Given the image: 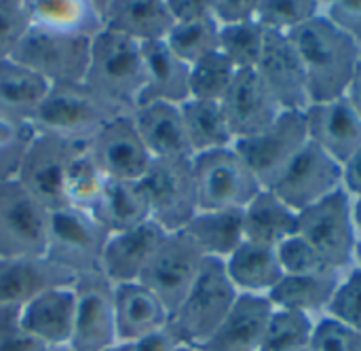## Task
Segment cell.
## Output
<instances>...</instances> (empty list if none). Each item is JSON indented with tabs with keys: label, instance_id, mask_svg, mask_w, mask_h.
Listing matches in <instances>:
<instances>
[{
	"label": "cell",
	"instance_id": "cell-22",
	"mask_svg": "<svg viewBox=\"0 0 361 351\" xmlns=\"http://www.w3.org/2000/svg\"><path fill=\"white\" fill-rule=\"evenodd\" d=\"M102 30L116 32L140 44L165 40L173 19L165 0H95Z\"/></svg>",
	"mask_w": 361,
	"mask_h": 351
},
{
	"label": "cell",
	"instance_id": "cell-9",
	"mask_svg": "<svg viewBox=\"0 0 361 351\" xmlns=\"http://www.w3.org/2000/svg\"><path fill=\"white\" fill-rule=\"evenodd\" d=\"M150 203V220L163 231H182L199 212L192 159H152L140 180Z\"/></svg>",
	"mask_w": 361,
	"mask_h": 351
},
{
	"label": "cell",
	"instance_id": "cell-1",
	"mask_svg": "<svg viewBox=\"0 0 361 351\" xmlns=\"http://www.w3.org/2000/svg\"><path fill=\"white\" fill-rule=\"evenodd\" d=\"M288 36L305 66L311 104L345 97L360 66L361 44L338 30L324 13Z\"/></svg>",
	"mask_w": 361,
	"mask_h": 351
},
{
	"label": "cell",
	"instance_id": "cell-47",
	"mask_svg": "<svg viewBox=\"0 0 361 351\" xmlns=\"http://www.w3.org/2000/svg\"><path fill=\"white\" fill-rule=\"evenodd\" d=\"M0 351H47L19 322V307L0 309Z\"/></svg>",
	"mask_w": 361,
	"mask_h": 351
},
{
	"label": "cell",
	"instance_id": "cell-27",
	"mask_svg": "<svg viewBox=\"0 0 361 351\" xmlns=\"http://www.w3.org/2000/svg\"><path fill=\"white\" fill-rule=\"evenodd\" d=\"M142 57H144L146 83L137 106L148 102H167L180 106L190 97L188 93L190 66L184 64L180 57H176L165 44V40L144 42Z\"/></svg>",
	"mask_w": 361,
	"mask_h": 351
},
{
	"label": "cell",
	"instance_id": "cell-13",
	"mask_svg": "<svg viewBox=\"0 0 361 351\" xmlns=\"http://www.w3.org/2000/svg\"><path fill=\"white\" fill-rule=\"evenodd\" d=\"M85 144H74L63 138L34 131L19 161L15 180L49 212L66 206L63 182L72 155Z\"/></svg>",
	"mask_w": 361,
	"mask_h": 351
},
{
	"label": "cell",
	"instance_id": "cell-39",
	"mask_svg": "<svg viewBox=\"0 0 361 351\" xmlns=\"http://www.w3.org/2000/svg\"><path fill=\"white\" fill-rule=\"evenodd\" d=\"M237 68L220 53H209L190 66L188 93L192 100L220 102L237 76Z\"/></svg>",
	"mask_w": 361,
	"mask_h": 351
},
{
	"label": "cell",
	"instance_id": "cell-46",
	"mask_svg": "<svg viewBox=\"0 0 361 351\" xmlns=\"http://www.w3.org/2000/svg\"><path fill=\"white\" fill-rule=\"evenodd\" d=\"M30 25L32 19L25 0H0V57L13 53Z\"/></svg>",
	"mask_w": 361,
	"mask_h": 351
},
{
	"label": "cell",
	"instance_id": "cell-54",
	"mask_svg": "<svg viewBox=\"0 0 361 351\" xmlns=\"http://www.w3.org/2000/svg\"><path fill=\"white\" fill-rule=\"evenodd\" d=\"M353 220H355V227H357L361 237V197L353 199Z\"/></svg>",
	"mask_w": 361,
	"mask_h": 351
},
{
	"label": "cell",
	"instance_id": "cell-38",
	"mask_svg": "<svg viewBox=\"0 0 361 351\" xmlns=\"http://www.w3.org/2000/svg\"><path fill=\"white\" fill-rule=\"evenodd\" d=\"M315 320L290 311L273 307V314L267 322V331L258 351H300L311 345Z\"/></svg>",
	"mask_w": 361,
	"mask_h": 351
},
{
	"label": "cell",
	"instance_id": "cell-35",
	"mask_svg": "<svg viewBox=\"0 0 361 351\" xmlns=\"http://www.w3.org/2000/svg\"><path fill=\"white\" fill-rule=\"evenodd\" d=\"M180 112H182V121H184L192 157L233 146L235 140L231 136L220 102L188 97L184 104H180Z\"/></svg>",
	"mask_w": 361,
	"mask_h": 351
},
{
	"label": "cell",
	"instance_id": "cell-58",
	"mask_svg": "<svg viewBox=\"0 0 361 351\" xmlns=\"http://www.w3.org/2000/svg\"><path fill=\"white\" fill-rule=\"evenodd\" d=\"M300 351H313V350H311V345H309V347H307V350H300Z\"/></svg>",
	"mask_w": 361,
	"mask_h": 351
},
{
	"label": "cell",
	"instance_id": "cell-23",
	"mask_svg": "<svg viewBox=\"0 0 361 351\" xmlns=\"http://www.w3.org/2000/svg\"><path fill=\"white\" fill-rule=\"evenodd\" d=\"M76 275L44 256L0 258V309L21 307L36 295L74 284Z\"/></svg>",
	"mask_w": 361,
	"mask_h": 351
},
{
	"label": "cell",
	"instance_id": "cell-51",
	"mask_svg": "<svg viewBox=\"0 0 361 351\" xmlns=\"http://www.w3.org/2000/svg\"><path fill=\"white\" fill-rule=\"evenodd\" d=\"M173 23L212 17V0H165Z\"/></svg>",
	"mask_w": 361,
	"mask_h": 351
},
{
	"label": "cell",
	"instance_id": "cell-45",
	"mask_svg": "<svg viewBox=\"0 0 361 351\" xmlns=\"http://www.w3.org/2000/svg\"><path fill=\"white\" fill-rule=\"evenodd\" d=\"M313 351H361V333L330 318L322 316L315 320L313 337H311Z\"/></svg>",
	"mask_w": 361,
	"mask_h": 351
},
{
	"label": "cell",
	"instance_id": "cell-37",
	"mask_svg": "<svg viewBox=\"0 0 361 351\" xmlns=\"http://www.w3.org/2000/svg\"><path fill=\"white\" fill-rule=\"evenodd\" d=\"M218 40H220V25L216 23L212 15V17H203L195 21L173 23V28L169 30L165 38V44L176 57L192 66L205 55L216 53Z\"/></svg>",
	"mask_w": 361,
	"mask_h": 351
},
{
	"label": "cell",
	"instance_id": "cell-8",
	"mask_svg": "<svg viewBox=\"0 0 361 351\" xmlns=\"http://www.w3.org/2000/svg\"><path fill=\"white\" fill-rule=\"evenodd\" d=\"M108 235L110 233L89 212L61 206L49 212L44 258L74 275L99 271V258Z\"/></svg>",
	"mask_w": 361,
	"mask_h": 351
},
{
	"label": "cell",
	"instance_id": "cell-40",
	"mask_svg": "<svg viewBox=\"0 0 361 351\" xmlns=\"http://www.w3.org/2000/svg\"><path fill=\"white\" fill-rule=\"evenodd\" d=\"M264 34L267 30L258 21H247L239 25H222L218 51L237 70H254L262 53Z\"/></svg>",
	"mask_w": 361,
	"mask_h": 351
},
{
	"label": "cell",
	"instance_id": "cell-57",
	"mask_svg": "<svg viewBox=\"0 0 361 351\" xmlns=\"http://www.w3.org/2000/svg\"><path fill=\"white\" fill-rule=\"evenodd\" d=\"M47 351H70L68 347H63V350H47Z\"/></svg>",
	"mask_w": 361,
	"mask_h": 351
},
{
	"label": "cell",
	"instance_id": "cell-44",
	"mask_svg": "<svg viewBox=\"0 0 361 351\" xmlns=\"http://www.w3.org/2000/svg\"><path fill=\"white\" fill-rule=\"evenodd\" d=\"M326 316L361 333V267L355 265L341 275Z\"/></svg>",
	"mask_w": 361,
	"mask_h": 351
},
{
	"label": "cell",
	"instance_id": "cell-17",
	"mask_svg": "<svg viewBox=\"0 0 361 351\" xmlns=\"http://www.w3.org/2000/svg\"><path fill=\"white\" fill-rule=\"evenodd\" d=\"M281 110L305 112L311 104L305 66L292 42L283 32L267 30L260 59L254 68Z\"/></svg>",
	"mask_w": 361,
	"mask_h": 351
},
{
	"label": "cell",
	"instance_id": "cell-15",
	"mask_svg": "<svg viewBox=\"0 0 361 351\" xmlns=\"http://www.w3.org/2000/svg\"><path fill=\"white\" fill-rule=\"evenodd\" d=\"M76 318L70 351H108L116 345L114 286L99 273H80L74 280Z\"/></svg>",
	"mask_w": 361,
	"mask_h": 351
},
{
	"label": "cell",
	"instance_id": "cell-41",
	"mask_svg": "<svg viewBox=\"0 0 361 351\" xmlns=\"http://www.w3.org/2000/svg\"><path fill=\"white\" fill-rule=\"evenodd\" d=\"M322 4L324 2L317 0H258L256 21L264 30L290 34L317 17L322 13Z\"/></svg>",
	"mask_w": 361,
	"mask_h": 351
},
{
	"label": "cell",
	"instance_id": "cell-7",
	"mask_svg": "<svg viewBox=\"0 0 361 351\" xmlns=\"http://www.w3.org/2000/svg\"><path fill=\"white\" fill-rule=\"evenodd\" d=\"M192 176L199 210H243L262 191L233 146L195 155Z\"/></svg>",
	"mask_w": 361,
	"mask_h": 351
},
{
	"label": "cell",
	"instance_id": "cell-36",
	"mask_svg": "<svg viewBox=\"0 0 361 351\" xmlns=\"http://www.w3.org/2000/svg\"><path fill=\"white\" fill-rule=\"evenodd\" d=\"M106 184V176L97 167L95 159L89 153V144L80 146L66 169V182H63V199L66 206L91 212L102 189Z\"/></svg>",
	"mask_w": 361,
	"mask_h": 351
},
{
	"label": "cell",
	"instance_id": "cell-18",
	"mask_svg": "<svg viewBox=\"0 0 361 351\" xmlns=\"http://www.w3.org/2000/svg\"><path fill=\"white\" fill-rule=\"evenodd\" d=\"M220 106L235 142L264 131L281 114V106L256 70H239Z\"/></svg>",
	"mask_w": 361,
	"mask_h": 351
},
{
	"label": "cell",
	"instance_id": "cell-20",
	"mask_svg": "<svg viewBox=\"0 0 361 351\" xmlns=\"http://www.w3.org/2000/svg\"><path fill=\"white\" fill-rule=\"evenodd\" d=\"M76 318L74 284L55 286L19 307L21 326L47 350H63L72 341Z\"/></svg>",
	"mask_w": 361,
	"mask_h": 351
},
{
	"label": "cell",
	"instance_id": "cell-12",
	"mask_svg": "<svg viewBox=\"0 0 361 351\" xmlns=\"http://www.w3.org/2000/svg\"><path fill=\"white\" fill-rule=\"evenodd\" d=\"M203 261V252L184 231L167 233L146 265L140 284L146 286L171 316L195 284Z\"/></svg>",
	"mask_w": 361,
	"mask_h": 351
},
{
	"label": "cell",
	"instance_id": "cell-42",
	"mask_svg": "<svg viewBox=\"0 0 361 351\" xmlns=\"http://www.w3.org/2000/svg\"><path fill=\"white\" fill-rule=\"evenodd\" d=\"M32 136L34 127L30 121L0 110V180L15 178Z\"/></svg>",
	"mask_w": 361,
	"mask_h": 351
},
{
	"label": "cell",
	"instance_id": "cell-14",
	"mask_svg": "<svg viewBox=\"0 0 361 351\" xmlns=\"http://www.w3.org/2000/svg\"><path fill=\"white\" fill-rule=\"evenodd\" d=\"M269 189L294 212H302L343 189V165L307 142Z\"/></svg>",
	"mask_w": 361,
	"mask_h": 351
},
{
	"label": "cell",
	"instance_id": "cell-25",
	"mask_svg": "<svg viewBox=\"0 0 361 351\" xmlns=\"http://www.w3.org/2000/svg\"><path fill=\"white\" fill-rule=\"evenodd\" d=\"M271 314L269 297L239 295L214 337L195 351H258Z\"/></svg>",
	"mask_w": 361,
	"mask_h": 351
},
{
	"label": "cell",
	"instance_id": "cell-5",
	"mask_svg": "<svg viewBox=\"0 0 361 351\" xmlns=\"http://www.w3.org/2000/svg\"><path fill=\"white\" fill-rule=\"evenodd\" d=\"M298 233L332 271L345 273L355 267L360 231L353 220V199L345 189L298 212Z\"/></svg>",
	"mask_w": 361,
	"mask_h": 351
},
{
	"label": "cell",
	"instance_id": "cell-30",
	"mask_svg": "<svg viewBox=\"0 0 361 351\" xmlns=\"http://www.w3.org/2000/svg\"><path fill=\"white\" fill-rule=\"evenodd\" d=\"M224 269L239 295L269 297V292L283 280L277 252L252 242H243L224 261Z\"/></svg>",
	"mask_w": 361,
	"mask_h": 351
},
{
	"label": "cell",
	"instance_id": "cell-4",
	"mask_svg": "<svg viewBox=\"0 0 361 351\" xmlns=\"http://www.w3.org/2000/svg\"><path fill=\"white\" fill-rule=\"evenodd\" d=\"M125 114L85 83H55L30 117L34 131L51 133L74 144H89L114 117Z\"/></svg>",
	"mask_w": 361,
	"mask_h": 351
},
{
	"label": "cell",
	"instance_id": "cell-34",
	"mask_svg": "<svg viewBox=\"0 0 361 351\" xmlns=\"http://www.w3.org/2000/svg\"><path fill=\"white\" fill-rule=\"evenodd\" d=\"M51 83L23 64L0 57V110L30 121L40 106Z\"/></svg>",
	"mask_w": 361,
	"mask_h": 351
},
{
	"label": "cell",
	"instance_id": "cell-53",
	"mask_svg": "<svg viewBox=\"0 0 361 351\" xmlns=\"http://www.w3.org/2000/svg\"><path fill=\"white\" fill-rule=\"evenodd\" d=\"M345 97L349 100V104L357 110V114L361 117V59L357 70H355V76H353V81H351V85H349Z\"/></svg>",
	"mask_w": 361,
	"mask_h": 351
},
{
	"label": "cell",
	"instance_id": "cell-52",
	"mask_svg": "<svg viewBox=\"0 0 361 351\" xmlns=\"http://www.w3.org/2000/svg\"><path fill=\"white\" fill-rule=\"evenodd\" d=\"M343 189L351 199L361 197V146L360 150L343 165Z\"/></svg>",
	"mask_w": 361,
	"mask_h": 351
},
{
	"label": "cell",
	"instance_id": "cell-2",
	"mask_svg": "<svg viewBox=\"0 0 361 351\" xmlns=\"http://www.w3.org/2000/svg\"><path fill=\"white\" fill-rule=\"evenodd\" d=\"M239 292L231 284L224 261L205 258L184 301L169 316L167 331L178 345L199 350L220 328Z\"/></svg>",
	"mask_w": 361,
	"mask_h": 351
},
{
	"label": "cell",
	"instance_id": "cell-43",
	"mask_svg": "<svg viewBox=\"0 0 361 351\" xmlns=\"http://www.w3.org/2000/svg\"><path fill=\"white\" fill-rule=\"evenodd\" d=\"M275 252L283 269V275H317L332 271L328 263L319 256V252L300 233L281 242L275 248Z\"/></svg>",
	"mask_w": 361,
	"mask_h": 351
},
{
	"label": "cell",
	"instance_id": "cell-3",
	"mask_svg": "<svg viewBox=\"0 0 361 351\" xmlns=\"http://www.w3.org/2000/svg\"><path fill=\"white\" fill-rule=\"evenodd\" d=\"M146 83L142 44L102 30L91 40L85 85L123 112H133Z\"/></svg>",
	"mask_w": 361,
	"mask_h": 351
},
{
	"label": "cell",
	"instance_id": "cell-21",
	"mask_svg": "<svg viewBox=\"0 0 361 351\" xmlns=\"http://www.w3.org/2000/svg\"><path fill=\"white\" fill-rule=\"evenodd\" d=\"M165 235L167 231H163L152 220L129 231L110 233L102 250L99 273L112 286L140 282L146 265L150 263Z\"/></svg>",
	"mask_w": 361,
	"mask_h": 351
},
{
	"label": "cell",
	"instance_id": "cell-26",
	"mask_svg": "<svg viewBox=\"0 0 361 351\" xmlns=\"http://www.w3.org/2000/svg\"><path fill=\"white\" fill-rule=\"evenodd\" d=\"M169 311L140 282L114 286V326L116 343L135 341L167 328Z\"/></svg>",
	"mask_w": 361,
	"mask_h": 351
},
{
	"label": "cell",
	"instance_id": "cell-11",
	"mask_svg": "<svg viewBox=\"0 0 361 351\" xmlns=\"http://www.w3.org/2000/svg\"><path fill=\"white\" fill-rule=\"evenodd\" d=\"M49 210L15 178L0 180V258L47 254Z\"/></svg>",
	"mask_w": 361,
	"mask_h": 351
},
{
	"label": "cell",
	"instance_id": "cell-32",
	"mask_svg": "<svg viewBox=\"0 0 361 351\" xmlns=\"http://www.w3.org/2000/svg\"><path fill=\"white\" fill-rule=\"evenodd\" d=\"M343 273L317 275H283V280L269 292V301L277 309L305 314L313 320L326 316V309L336 292Z\"/></svg>",
	"mask_w": 361,
	"mask_h": 351
},
{
	"label": "cell",
	"instance_id": "cell-56",
	"mask_svg": "<svg viewBox=\"0 0 361 351\" xmlns=\"http://www.w3.org/2000/svg\"><path fill=\"white\" fill-rule=\"evenodd\" d=\"M176 351H195V350H192V347H184V345H180Z\"/></svg>",
	"mask_w": 361,
	"mask_h": 351
},
{
	"label": "cell",
	"instance_id": "cell-16",
	"mask_svg": "<svg viewBox=\"0 0 361 351\" xmlns=\"http://www.w3.org/2000/svg\"><path fill=\"white\" fill-rule=\"evenodd\" d=\"M89 153L106 180L137 182L152 163V155L144 146L131 112L110 119L89 142Z\"/></svg>",
	"mask_w": 361,
	"mask_h": 351
},
{
	"label": "cell",
	"instance_id": "cell-31",
	"mask_svg": "<svg viewBox=\"0 0 361 351\" xmlns=\"http://www.w3.org/2000/svg\"><path fill=\"white\" fill-rule=\"evenodd\" d=\"M205 258L226 261L243 242V210H199L182 229Z\"/></svg>",
	"mask_w": 361,
	"mask_h": 351
},
{
	"label": "cell",
	"instance_id": "cell-19",
	"mask_svg": "<svg viewBox=\"0 0 361 351\" xmlns=\"http://www.w3.org/2000/svg\"><path fill=\"white\" fill-rule=\"evenodd\" d=\"M309 142L345 165L361 146V117L347 97L309 104L305 110Z\"/></svg>",
	"mask_w": 361,
	"mask_h": 351
},
{
	"label": "cell",
	"instance_id": "cell-55",
	"mask_svg": "<svg viewBox=\"0 0 361 351\" xmlns=\"http://www.w3.org/2000/svg\"><path fill=\"white\" fill-rule=\"evenodd\" d=\"M355 265H360V267H361V237H360V244H357V254H355Z\"/></svg>",
	"mask_w": 361,
	"mask_h": 351
},
{
	"label": "cell",
	"instance_id": "cell-50",
	"mask_svg": "<svg viewBox=\"0 0 361 351\" xmlns=\"http://www.w3.org/2000/svg\"><path fill=\"white\" fill-rule=\"evenodd\" d=\"M180 347L178 341L171 337V333L165 328L161 333L135 339V341H121L112 345L108 351H176Z\"/></svg>",
	"mask_w": 361,
	"mask_h": 351
},
{
	"label": "cell",
	"instance_id": "cell-10",
	"mask_svg": "<svg viewBox=\"0 0 361 351\" xmlns=\"http://www.w3.org/2000/svg\"><path fill=\"white\" fill-rule=\"evenodd\" d=\"M307 142L309 131L305 112L281 110L271 127L252 138L233 142V148L258 178L260 186L269 189Z\"/></svg>",
	"mask_w": 361,
	"mask_h": 351
},
{
	"label": "cell",
	"instance_id": "cell-28",
	"mask_svg": "<svg viewBox=\"0 0 361 351\" xmlns=\"http://www.w3.org/2000/svg\"><path fill=\"white\" fill-rule=\"evenodd\" d=\"M108 233L129 231L150 220V203L142 182L106 180L89 212Z\"/></svg>",
	"mask_w": 361,
	"mask_h": 351
},
{
	"label": "cell",
	"instance_id": "cell-24",
	"mask_svg": "<svg viewBox=\"0 0 361 351\" xmlns=\"http://www.w3.org/2000/svg\"><path fill=\"white\" fill-rule=\"evenodd\" d=\"M131 119L152 159H192L180 106L167 102L140 104Z\"/></svg>",
	"mask_w": 361,
	"mask_h": 351
},
{
	"label": "cell",
	"instance_id": "cell-29",
	"mask_svg": "<svg viewBox=\"0 0 361 351\" xmlns=\"http://www.w3.org/2000/svg\"><path fill=\"white\" fill-rule=\"evenodd\" d=\"M243 231L245 242L275 250L298 233V212L286 206L271 189H262L243 208Z\"/></svg>",
	"mask_w": 361,
	"mask_h": 351
},
{
	"label": "cell",
	"instance_id": "cell-49",
	"mask_svg": "<svg viewBox=\"0 0 361 351\" xmlns=\"http://www.w3.org/2000/svg\"><path fill=\"white\" fill-rule=\"evenodd\" d=\"M256 8L258 0H212V15L220 28L256 21Z\"/></svg>",
	"mask_w": 361,
	"mask_h": 351
},
{
	"label": "cell",
	"instance_id": "cell-33",
	"mask_svg": "<svg viewBox=\"0 0 361 351\" xmlns=\"http://www.w3.org/2000/svg\"><path fill=\"white\" fill-rule=\"evenodd\" d=\"M32 25L93 38L102 32L95 0H25Z\"/></svg>",
	"mask_w": 361,
	"mask_h": 351
},
{
	"label": "cell",
	"instance_id": "cell-48",
	"mask_svg": "<svg viewBox=\"0 0 361 351\" xmlns=\"http://www.w3.org/2000/svg\"><path fill=\"white\" fill-rule=\"evenodd\" d=\"M322 13L349 38L361 44V0H332L322 4Z\"/></svg>",
	"mask_w": 361,
	"mask_h": 351
},
{
	"label": "cell",
	"instance_id": "cell-6",
	"mask_svg": "<svg viewBox=\"0 0 361 351\" xmlns=\"http://www.w3.org/2000/svg\"><path fill=\"white\" fill-rule=\"evenodd\" d=\"M89 36L63 34L30 25L23 38L17 42L11 59L34 70L38 76L55 83H85L91 55Z\"/></svg>",
	"mask_w": 361,
	"mask_h": 351
}]
</instances>
